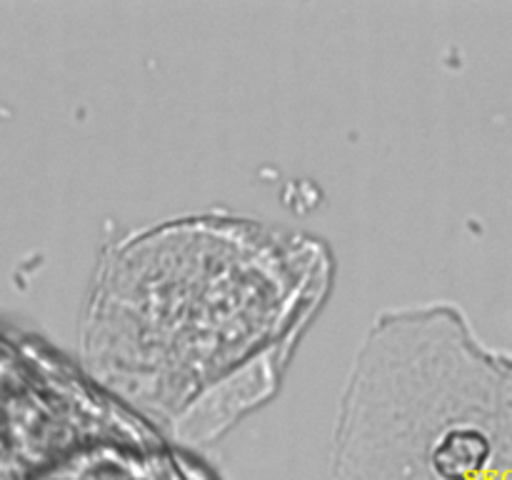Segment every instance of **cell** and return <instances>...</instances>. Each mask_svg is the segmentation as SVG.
Here are the masks:
<instances>
[{
    "instance_id": "2",
    "label": "cell",
    "mask_w": 512,
    "mask_h": 480,
    "mask_svg": "<svg viewBox=\"0 0 512 480\" xmlns=\"http://www.w3.org/2000/svg\"><path fill=\"white\" fill-rule=\"evenodd\" d=\"M335 480H512V353L450 303L388 310L343 390Z\"/></svg>"
},
{
    "instance_id": "1",
    "label": "cell",
    "mask_w": 512,
    "mask_h": 480,
    "mask_svg": "<svg viewBox=\"0 0 512 480\" xmlns=\"http://www.w3.org/2000/svg\"><path fill=\"white\" fill-rule=\"evenodd\" d=\"M330 258L313 238L208 213L113 243L85 320L93 373L180 435L268 398L323 300Z\"/></svg>"
}]
</instances>
